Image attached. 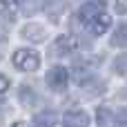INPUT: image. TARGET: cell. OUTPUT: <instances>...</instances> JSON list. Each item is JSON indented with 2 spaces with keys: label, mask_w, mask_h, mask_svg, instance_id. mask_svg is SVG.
<instances>
[{
  "label": "cell",
  "mask_w": 127,
  "mask_h": 127,
  "mask_svg": "<svg viewBox=\"0 0 127 127\" xmlns=\"http://www.w3.org/2000/svg\"><path fill=\"white\" fill-rule=\"evenodd\" d=\"M112 45L114 47H127V22L116 27V31L112 36Z\"/></svg>",
  "instance_id": "9c48e42d"
},
{
  "label": "cell",
  "mask_w": 127,
  "mask_h": 127,
  "mask_svg": "<svg viewBox=\"0 0 127 127\" xmlns=\"http://www.w3.org/2000/svg\"><path fill=\"white\" fill-rule=\"evenodd\" d=\"M114 71L121 74V76H127V54H121L114 60Z\"/></svg>",
  "instance_id": "7c38bea8"
},
{
  "label": "cell",
  "mask_w": 127,
  "mask_h": 127,
  "mask_svg": "<svg viewBox=\"0 0 127 127\" xmlns=\"http://www.w3.org/2000/svg\"><path fill=\"white\" fill-rule=\"evenodd\" d=\"M87 125H89V116L80 109L67 112L63 116V127H87Z\"/></svg>",
  "instance_id": "5b68a950"
},
{
  "label": "cell",
  "mask_w": 127,
  "mask_h": 127,
  "mask_svg": "<svg viewBox=\"0 0 127 127\" xmlns=\"http://www.w3.org/2000/svg\"><path fill=\"white\" fill-rule=\"evenodd\" d=\"M4 33H7V31H4V27L0 25V38H4Z\"/></svg>",
  "instance_id": "ac0fdd59"
},
{
  "label": "cell",
  "mask_w": 127,
  "mask_h": 127,
  "mask_svg": "<svg viewBox=\"0 0 127 127\" xmlns=\"http://www.w3.org/2000/svg\"><path fill=\"white\" fill-rule=\"evenodd\" d=\"M11 127H27V125H25V123H13Z\"/></svg>",
  "instance_id": "d6986e66"
},
{
  "label": "cell",
  "mask_w": 127,
  "mask_h": 127,
  "mask_svg": "<svg viewBox=\"0 0 127 127\" xmlns=\"http://www.w3.org/2000/svg\"><path fill=\"white\" fill-rule=\"evenodd\" d=\"M20 2H22L20 9L25 11V16H36L45 4V0H20Z\"/></svg>",
  "instance_id": "8fae6325"
},
{
  "label": "cell",
  "mask_w": 127,
  "mask_h": 127,
  "mask_svg": "<svg viewBox=\"0 0 127 127\" xmlns=\"http://www.w3.org/2000/svg\"><path fill=\"white\" fill-rule=\"evenodd\" d=\"M20 36H22L25 40H29V42H40V40H45L47 31H45V27H40V25H27V27H22Z\"/></svg>",
  "instance_id": "8992f818"
},
{
  "label": "cell",
  "mask_w": 127,
  "mask_h": 127,
  "mask_svg": "<svg viewBox=\"0 0 127 127\" xmlns=\"http://www.w3.org/2000/svg\"><path fill=\"white\" fill-rule=\"evenodd\" d=\"M11 60H13V67L20 71H36L40 67V56L33 49H18Z\"/></svg>",
  "instance_id": "6da1fadb"
},
{
  "label": "cell",
  "mask_w": 127,
  "mask_h": 127,
  "mask_svg": "<svg viewBox=\"0 0 127 127\" xmlns=\"http://www.w3.org/2000/svg\"><path fill=\"white\" fill-rule=\"evenodd\" d=\"M96 116H98V125H100V127H107V125H109V116H112V114H109V109L100 107V109L96 112Z\"/></svg>",
  "instance_id": "4fadbf2b"
},
{
  "label": "cell",
  "mask_w": 127,
  "mask_h": 127,
  "mask_svg": "<svg viewBox=\"0 0 127 127\" xmlns=\"http://www.w3.org/2000/svg\"><path fill=\"white\" fill-rule=\"evenodd\" d=\"M18 16V0H0V18L13 22Z\"/></svg>",
  "instance_id": "52a82bcc"
},
{
  "label": "cell",
  "mask_w": 127,
  "mask_h": 127,
  "mask_svg": "<svg viewBox=\"0 0 127 127\" xmlns=\"http://www.w3.org/2000/svg\"><path fill=\"white\" fill-rule=\"evenodd\" d=\"M7 89H9V78L0 74V94H4Z\"/></svg>",
  "instance_id": "2e32d148"
},
{
  "label": "cell",
  "mask_w": 127,
  "mask_h": 127,
  "mask_svg": "<svg viewBox=\"0 0 127 127\" xmlns=\"http://www.w3.org/2000/svg\"><path fill=\"white\" fill-rule=\"evenodd\" d=\"M76 49H78V38L76 36H60L54 42V54L56 56H67Z\"/></svg>",
  "instance_id": "277c9868"
},
{
  "label": "cell",
  "mask_w": 127,
  "mask_h": 127,
  "mask_svg": "<svg viewBox=\"0 0 127 127\" xmlns=\"http://www.w3.org/2000/svg\"><path fill=\"white\" fill-rule=\"evenodd\" d=\"M116 11L118 13H127V0H116Z\"/></svg>",
  "instance_id": "e0dca14e"
},
{
  "label": "cell",
  "mask_w": 127,
  "mask_h": 127,
  "mask_svg": "<svg viewBox=\"0 0 127 127\" xmlns=\"http://www.w3.org/2000/svg\"><path fill=\"white\" fill-rule=\"evenodd\" d=\"M114 125L116 127H127V109H121L114 118Z\"/></svg>",
  "instance_id": "5bb4252c"
},
{
  "label": "cell",
  "mask_w": 127,
  "mask_h": 127,
  "mask_svg": "<svg viewBox=\"0 0 127 127\" xmlns=\"http://www.w3.org/2000/svg\"><path fill=\"white\" fill-rule=\"evenodd\" d=\"M103 13H107L103 0H89V2H85V4L78 9V18H80V22H83L85 27L92 25V22H94L96 18H100Z\"/></svg>",
  "instance_id": "7a4b0ae2"
},
{
  "label": "cell",
  "mask_w": 127,
  "mask_h": 127,
  "mask_svg": "<svg viewBox=\"0 0 127 127\" xmlns=\"http://www.w3.org/2000/svg\"><path fill=\"white\" fill-rule=\"evenodd\" d=\"M33 125L36 127H56V114L54 112H40V114H36Z\"/></svg>",
  "instance_id": "ba28073f"
},
{
  "label": "cell",
  "mask_w": 127,
  "mask_h": 127,
  "mask_svg": "<svg viewBox=\"0 0 127 127\" xmlns=\"http://www.w3.org/2000/svg\"><path fill=\"white\" fill-rule=\"evenodd\" d=\"M63 11H65V0H47V13L51 20H58Z\"/></svg>",
  "instance_id": "30bf717a"
},
{
  "label": "cell",
  "mask_w": 127,
  "mask_h": 127,
  "mask_svg": "<svg viewBox=\"0 0 127 127\" xmlns=\"http://www.w3.org/2000/svg\"><path fill=\"white\" fill-rule=\"evenodd\" d=\"M20 98H22V103H31V100H33V94H31V89L22 87V89H20Z\"/></svg>",
  "instance_id": "9a60e30c"
},
{
  "label": "cell",
  "mask_w": 127,
  "mask_h": 127,
  "mask_svg": "<svg viewBox=\"0 0 127 127\" xmlns=\"http://www.w3.org/2000/svg\"><path fill=\"white\" fill-rule=\"evenodd\" d=\"M69 83V74L65 67H51L49 74H47V85L54 89V92H63Z\"/></svg>",
  "instance_id": "3957f363"
}]
</instances>
